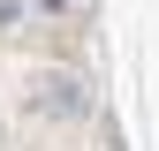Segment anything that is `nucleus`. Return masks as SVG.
<instances>
[{
	"label": "nucleus",
	"instance_id": "f257e3e1",
	"mask_svg": "<svg viewBox=\"0 0 159 151\" xmlns=\"http://www.w3.org/2000/svg\"><path fill=\"white\" fill-rule=\"evenodd\" d=\"M38 91H46V106H53V113H84V98H76V83H61V76H46Z\"/></svg>",
	"mask_w": 159,
	"mask_h": 151
},
{
	"label": "nucleus",
	"instance_id": "f03ea898",
	"mask_svg": "<svg viewBox=\"0 0 159 151\" xmlns=\"http://www.w3.org/2000/svg\"><path fill=\"white\" fill-rule=\"evenodd\" d=\"M0 30H23V0H0Z\"/></svg>",
	"mask_w": 159,
	"mask_h": 151
}]
</instances>
